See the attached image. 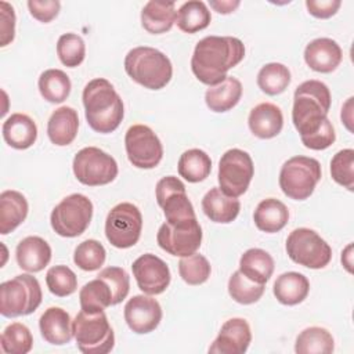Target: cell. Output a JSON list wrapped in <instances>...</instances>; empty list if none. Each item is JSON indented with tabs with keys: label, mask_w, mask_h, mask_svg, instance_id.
Returning <instances> with one entry per match:
<instances>
[{
	"label": "cell",
	"mask_w": 354,
	"mask_h": 354,
	"mask_svg": "<svg viewBox=\"0 0 354 354\" xmlns=\"http://www.w3.org/2000/svg\"><path fill=\"white\" fill-rule=\"evenodd\" d=\"M41 288L30 274H19L0 285V314L7 318L29 315L41 303Z\"/></svg>",
	"instance_id": "6"
},
{
	"label": "cell",
	"mask_w": 354,
	"mask_h": 354,
	"mask_svg": "<svg viewBox=\"0 0 354 354\" xmlns=\"http://www.w3.org/2000/svg\"><path fill=\"white\" fill-rule=\"evenodd\" d=\"M72 169L77 181L88 187L106 185L118 176L116 160L97 147L80 149L73 158Z\"/></svg>",
	"instance_id": "10"
},
{
	"label": "cell",
	"mask_w": 354,
	"mask_h": 354,
	"mask_svg": "<svg viewBox=\"0 0 354 354\" xmlns=\"http://www.w3.org/2000/svg\"><path fill=\"white\" fill-rule=\"evenodd\" d=\"M248 124L256 137L261 140L274 138L283 127V115L275 104L261 102L250 111Z\"/></svg>",
	"instance_id": "21"
},
{
	"label": "cell",
	"mask_w": 354,
	"mask_h": 354,
	"mask_svg": "<svg viewBox=\"0 0 354 354\" xmlns=\"http://www.w3.org/2000/svg\"><path fill=\"white\" fill-rule=\"evenodd\" d=\"M4 141L15 149L32 147L37 138V126L32 118L25 113H12L1 127Z\"/></svg>",
	"instance_id": "24"
},
{
	"label": "cell",
	"mask_w": 354,
	"mask_h": 354,
	"mask_svg": "<svg viewBox=\"0 0 354 354\" xmlns=\"http://www.w3.org/2000/svg\"><path fill=\"white\" fill-rule=\"evenodd\" d=\"M336 140L335 129L332 126V122L328 120L314 136L303 140L301 142L304 144L306 148L314 149V151H322L329 148Z\"/></svg>",
	"instance_id": "48"
},
{
	"label": "cell",
	"mask_w": 354,
	"mask_h": 354,
	"mask_svg": "<svg viewBox=\"0 0 354 354\" xmlns=\"http://www.w3.org/2000/svg\"><path fill=\"white\" fill-rule=\"evenodd\" d=\"M82 310L87 313L104 311L106 307L113 306L112 292L102 278H95L87 282L79 292Z\"/></svg>",
	"instance_id": "36"
},
{
	"label": "cell",
	"mask_w": 354,
	"mask_h": 354,
	"mask_svg": "<svg viewBox=\"0 0 354 354\" xmlns=\"http://www.w3.org/2000/svg\"><path fill=\"white\" fill-rule=\"evenodd\" d=\"M343 53L340 46L329 37H318L304 48V61L315 72L330 73L342 62Z\"/></svg>",
	"instance_id": "19"
},
{
	"label": "cell",
	"mask_w": 354,
	"mask_h": 354,
	"mask_svg": "<svg viewBox=\"0 0 354 354\" xmlns=\"http://www.w3.org/2000/svg\"><path fill=\"white\" fill-rule=\"evenodd\" d=\"M97 277L102 278L108 283V286L112 292L113 306L120 303L122 300H124L126 296L129 295L130 277L123 268H120V267H106V268L101 270Z\"/></svg>",
	"instance_id": "45"
},
{
	"label": "cell",
	"mask_w": 354,
	"mask_h": 354,
	"mask_svg": "<svg viewBox=\"0 0 354 354\" xmlns=\"http://www.w3.org/2000/svg\"><path fill=\"white\" fill-rule=\"evenodd\" d=\"M254 174V166L250 155L239 148L224 152L218 162L220 189L234 198L246 192Z\"/></svg>",
	"instance_id": "13"
},
{
	"label": "cell",
	"mask_w": 354,
	"mask_h": 354,
	"mask_svg": "<svg viewBox=\"0 0 354 354\" xmlns=\"http://www.w3.org/2000/svg\"><path fill=\"white\" fill-rule=\"evenodd\" d=\"M228 293L239 304H252L263 296L264 285L249 279L238 270L228 279Z\"/></svg>",
	"instance_id": "39"
},
{
	"label": "cell",
	"mask_w": 354,
	"mask_h": 354,
	"mask_svg": "<svg viewBox=\"0 0 354 354\" xmlns=\"http://www.w3.org/2000/svg\"><path fill=\"white\" fill-rule=\"evenodd\" d=\"M0 30H1V47H6L14 40L15 36V12L12 6L7 1L0 3Z\"/></svg>",
	"instance_id": "47"
},
{
	"label": "cell",
	"mask_w": 354,
	"mask_h": 354,
	"mask_svg": "<svg viewBox=\"0 0 354 354\" xmlns=\"http://www.w3.org/2000/svg\"><path fill=\"white\" fill-rule=\"evenodd\" d=\"M351 249H353V245L350 243L347 248H346V250L342 253V263H343V266L346 267V270L348 271V272H353V270H351Z\"/></svg>",
	"instance_id": "52"
},
{
	"label": "cell",
	"mask_w": 354,
	"mask_h": 354,
	"mask_svg": "<svg viewBox=\"0 0 354 354\" xmlns=\"http://www.w3.org/2000/svg\"><path fill=\"white\" fill-rule=\"evenodd\" d=\"M176 15L177 11L173 1L151 0L141 10V25L147 32L160 35L171 29Z\"/></svg>",
	"instance_id": "27"
},
{
	"label": "cell",
	"mask_w": 354,
	"mask_h": 354,
	"mask_svg": "<svg viewBox=\"0 0 354 354\" xmlns=\"http://www.w3.org/2000/svg\"><path fill=\"white\" fill-rule=\"evenodd\" d=\"M212 21L207 6L201 0H189L181 4L176 15V24L185 33H195L206 29Z\"/></svg>",
	"instance_id": "34"
},
{
	"label": "cell",
	"mask_w": 354,
	"mask_h": 354,
	"mask_svg": "<svg viewBox=\"0 0 354 354\" xmlns=\"http://www.w3.org/2000/svg\"><path fill=\"white\" fill-rule=\"evenodd\" d=\"M126 73L149 90L163 88L173 76L170 59L159 50L148 46L131 48L124 58Z\"/></svg>",
	"instance_id": "4"
},
{
	"label": "cell",
	"mask_w": 354,
	"mask_h": 354,
	"mask_svg": "<svg viewBox=\"0 0 354 354\" xmlns=\"http://www.w3.org/2000/svg\"><path fill=\"white\" fill-rule=\"evenodd\" d=\"M252 342L250 326L243 318L227 319L209 347L212 354H243Z\"/></svg>",
	"instance_id": "18"
},
{
	"label": "cell",
	"mask_w": 354,
	"mask_h": 354,
	"mask_svg": "<svg viewBox=\"0 0 354 354\" xmlns=\"http://www.w3.org/2000/svg\"><path fill=\"white\" fill-rule=\"evenodd\" d=\"M245 57L242 40L232 36H206L195 46L191 69L195 77L207 86H214L227 77V72Z\"/></svg>",
	"instance_id": "1"
},
{
	"label": "cell",
	"mask_w": 354,
	"mask_h": 354,
	"mask_svg": "<svg viewBox=\"0 0 354 354\" xmlns=\"http://www.w3.org/2000/svg\"><path fill=\"white\" fill-rule=\"evenodd\" d=\"M137 286L145 295L163 293L170 283V270L167 264L152 253H145L136 259L131 266Z\"/></svg>",
	"instance_id": "16"
},
{
	"label": "cell",
	"mask_w": 354,
	"mask_h": 354,
	"mask_svg": "<svg viewBox=\"0 0 354 354\" xmlns=\"http://www.w3.org/2000/svg\"><path fill=\"white\" fill-rule=\"evenodd\" d=\"M126 153L138 169H153L163 158V147L153 130L145 124H133L124 136Z\"/></svg>",
	"instance_id": "14"
},
{
	"label": "cell",
	"mask_w": 354,
	"mask_h": 354,
	"mask_svg": "<svg viewBox=\"0 0 354 354\" xmlns=\"http://www.w3.org/2000/svg\"><path fill=\"white\" fill-rule=\"evenodd\" d=\"M29 205L26 198L14 189L0 194V234L7 235L22 224L28 216Z\"/></svg>",
	"instance_id": "26"
},
{
	"label": "cell",
	"mask_w": 354,
	"mask_h": 354,
	"mask_svg": "<svg viewBox=\"0 0 354 354\" xmlns=\"http://www.w3.org/2000/svg\"><path fill=\"white\" fill-rule=\"evenodd\" d=\"M241 1H231V0H218V1H210V7L217 11L218 14H230L235 8H238Z\"/></svg>",
	"instance_id": "50"
},
{
	"label": "cell",
	"mask_w": 354,
	"mask_h": 354,
	"mask_svg": "<svg viewBox=\"0 0 354 354\" xmlns=\"http://www.w3.org/2000/svg\"><path fill=\"white\" fill-rule=\"evenodd\" d=\"M39 328L43 339L54 346H64L73 337L71 315L61 307L47 308L39 319Z\"/></svg>",
	"instance_id": "20"
},
{
	"label": "cell",
	"mask_w": 354,
	"mask_h": 354,
	"mask_svg": "<svg viewBox=\"0 0 354 354\" xmlns=\"http://www.w3.org/2000/svg\"><path fill=\"white\" fill-rule=\"evenodd\" d=\"M286 253L299 266L319 270L329 264L332 259L330 246L310 228H296L286 239Z\"/></svg>",
	"instance_id": "9"
},
{
	"label": "cell",
	"mask_w": 354,
	"mask_h": 354,
	"mask_svg": "<svg viewBox=\"0 0 354 354\" xmlns=\"http://www.w3.org/2000/svg\"><path fill=\"white\" fill-rule=\"evenodd\" d=\"M330 91L319 80H306L295 90L292 122L300 134V140L314 136L329 119Z\"/></svg>",
	"instance_id": "3"
},
{
	"label": "cell",
	"mask_w": 354,
	"mask_h": 354,
	"mask_svg": "<svg viewBox=\"0 0 354 354\" xmlns=\"http://www.w3.org/2000/svg\"><path fill=\"white\" fill-rule=\"evenodd\" d=\"M351 102H353V97H350L347 100V102L344 104V106L342 108V122L346 124V127L351 131Z\"/></svg>",
	"instance_id": "51"
},
{
	"label": "cell",
	"mask_w": 354,
	"mask_h": 354,
	"mask_svg": "<svg viewBox=\"0 0 354 354\" xmlns=\"http://www.w3.org/2000/svg\"><path fill=\"white\" fill-rule=\"evenodd\" d=\"M142 231V216L138 207L130 202L113 206L105 220V236L118 249L134 246Z\"/></svg>",
	"instance_id": "11"
},
{
	"label": "cell",
	"mask_w": 354,
	"mask_h": 354,
	"mask_svg": "<svg viewBox=\"0 0 354 354\" xmlns=\"http://www.w3.org/2000/svg\"><path fill=\"white\" fill-rule=\"evenodd\" d=\"M15 257L18 266L28 272H39L51 260V248L40 236L24 238L15 249Z\"/></svg>",
	"instance_id": "22"
},
{
	"label": "cell",
	"mask_w": 354,
	"mask_h": 354,
	"mask_svg": "<svg viewBox=\"0 0 354 354\" xmlns=\"http://www.w3.org/2000/svg\"><path fill=\"white\" fill-rule=\"evenodd\" d=\"M156 202L163 209L166 223L184 225L196 220L191 201L187 196L184 183L174 176L160 178L155 188Z\"/></svg>",
	"instance_id": "12"
},
{
	"label": "cell",
	"mask_w": 354,
	"mask_h": 354,
	"mask_svg": "<svg viewBox=\"0 0 354 354\" xmlns=\"http://www.w3.org/2000/svg\"><path fill=\"white\" fill-rule=\"evenodd\" d=\"M46 283L48 290L58 297H66L77 289L76 274L66 266H54L48 268Z\"/></svg>",
	"instance_id": "43"
},
{
	"label": "cell",
	"mask_w": 354,
	"mask_h": 354,
	"mask_svg": "<svg viewBox=\"0 0 354 354\" xmlns=\"http://www.w3.org/2000/svg\"><path fill=\"white\" fill-rule=\"evenodd\" d=\"M239 271L257 283H266L274 272V259L263 249H248L239 260Z\"/></svg>",
	"instance_id": "31"
},
{
	"label": "cell",
	"mask_w": 354,
	"mask_h": 354,
	"mask_svg": "<svg viewBox=\"0 0 354 354\" xmlns=\"http://www.w3.org/2000/svg\"><path fill=\"white\" fill-rule=\"evenodd\" d=\"M340 6H342L340 0H307L306 1V7L308 12L313 17L321 18V19H326L335 15Z\"/></svg>",
	"instance_id": "49"
},
{
	"label": "cell",
	"mask_w": 354,
	"mask_h": 354,
	"mask_svg": "<svg viewBox=\"0 0 354 354\" xmlns=\"http://www.w3.org/2000/svg\"><path fill=\"white\" fill-rule=\"evenodd\" d=\"M272 290L281 304L296 306L307 297L310 292V282L303 274L289 271L277 278Z\"/></svg>",
	"instance_id": "29"
},
{
	"label": "cell",
	"mask_w": 354,
	"mask_h": 354,
	"mask_svg": "<svg viewBox=\"0 0 354 354\" xmlns=\"http://www.w3.org/2000/svg\"><path fill=\"white\" fill-rule=\"evenodd\" d=\"M178 272L188 285H201L209 279L212 267L205 256L195 252L194 254L181 257L178 261Z\"/></svg>",
	"instance_id": "41"
},
{
	"label": "cell",
	"mask_w": 354,
	"mask_h": 354,
	"mask_svg": "<svg viewBox=\"0 0 354 354\" xmlns=\"http://www.w3.org/2000/svg\"><path fill=\"white\" fill-rule=\"evenodd\" d=\"M156 241L160 249L166 253L185 257L194 254L199 249L202 242V228L198 220L184 225L163 223L158 230Z\"/></svg>",
	"instance_id": "15"
},
{
	"label": "cell",
	"mask_w": 354,
	"mask_h": 354,
	"mask_svg": "<svg viewBox=\"0 0 354 354\" xmlns=\"http://www.w3.org/2000/svg\"><path fill=\"white\" fill-rule=\"evenodd\" d=\"M79 116L71 106H59L55 109L47 123V136L50 141L58 147L69 145L77 136Z\"/></svg>",
	"instance_id": "25"
},
{
	"label": "cell",
	"mask_w": 354,
	"mask_h": 354,
	"mask_svg": "<svg viewBox=\"0 0 354 354\" xmlns=\"http://www.w3.org/2000/svg\"><path fill=\"white\" fill-rule=\"evenodd\" d=\"M93 217V203L82 194H72L64 198L51 212L50 223L55 234L64 238L82 235Z\"/></svg>",
	"instance_id": "8"
},
{
	"label": "cell",
	"mask_w": 354,
	"mask_h": 354,
	"mask_svg": "<svg viewBox=\"0 0 354 354\" xmlns=\"http://www.w3.org/2000/svg\"><path fill=\"white\" fill-rule=\"evenodd\" d=\"M335 348V340L330 332L321 326L303 329L295 343L297 354H330Z\"/></svg>",
	"instance_id": "33"
},
{
	"label": "cell",
	"mask_w": 354,
	"mask_h": 354,
	"mask_svg": "<svg viewBox=\"0 0 354 354\" xmlns=\"http://www.w3.org/2000/svg\"><path fill=\"white\" fill-rule=\"evenodd\" d=\"M124 321L134 333H149L162 321V307L149 295L133 296L124 306Z\"/></svg>",
	"instance_id": "17"
},
{
	"label": "cell",
	"mask_w": 354,
	"mask_h": 354,
	"mask_svg": "<svg viewBox=\"0 0 354 354\" xmlns=\"http://www.w3.org/2000/svg\"><path fill=\"white\" fill-rule=\"evenodd\" d=\"M106 257L105 248L101 242L95 239H86L80 242L73 253L75 264L83 271H95L98 270Z\"/></svg>",
	"instance_id": "40"
},
{
	"label": "cell",
	"mask_w": 354,
	"mask_h": 354,
	"mask_svg": "<svg viewBox=\"0 0 354 354\" xmlns=\"http://www.w3.org/2000/svg\"><path fill=\"white\" fill-rule=\"evenodd\" d=\"M242 97V84L236 77L227 76L223 82L209 86L205 93V102L213 112H227L232 109Z\"/></svg>",
	"instance_id": "28"
},
{
	"label": "cell",
	"mask_w": 354,
	"mask_h": 354,
	"mask_svg": "<svg viewBox=\"0 0 354 354\" xmlns=\"http://www.w3.org/2000/svg\"><path fill=\"white\" fill-rule=\"evenodd\" d=\"M321 165L308 156H293L288 159L279 171V187L282 192L295 201L307 199L321 180Z\"/></svg>",
	"instance_id": "7"
},
{
	"label": "cell",
	"mask_w": 354,
	"mask_h": 354,
	"mask_svg": "<svg viewBox=\"0 0 354 354\" xmlns=\"http://www.w3.org/2000/svg\"><path fill=\"white\" fill-rule=\"evenodd\" d=\"M57 54L65 66L76 68L86 57L84 40L76 33H64L57 41Z\"/></svg>",
	"instance_id": "42"
},
{
	"label": "cell",
	"mask_w": 354,
	"mask_h": 354,
	"mask_svg": "<svg viewBox=\"0 0 354 354\" xmlns=\"http://www.w3.org/2000/svg\"><path fill=\"white\" fill-rule=\"evenodd\" d=\"M33 337L29 328L21 322L7 325L1 333V350L7 354H26L32 350Z\"/></svg>",
	"instance_id": "38"
},
{
	"label": "cell",
	"mask_w": 354,
	"mask_h": 354,
	"mask_svg": "<svg viewBox=\"0 0 354 354\" xmlns=\"http://www.w3.org/2000/svg\"><path fill=\"white\" fill-rule=\"evenodd\" d=\"M178 174L188 183H199L209 177L212 171L210 156L198 148L188 149L178 159Z\"/></svg>",
	"instance_id": "32"
},
{
	"label": "cell",
	"mask_w": 354,
	"mask_h": 354,
	"mask_svg": "<svg viewBox=\"0 0 354 354\" xmlns=\"http://www.w3.org/2000/svg\"><path fill=\"white\" fill-rule=\"evenodd\" d=\"M253 220L260 231L274 234L288 224L289 210L283 202L275 198H267L257 205L253 213Z\"/></svg>",
	"instance_id": "30"
},
{
	"label": "cell",
	"mask_w": 354,
	"mask_h": 354,
	"mask_svg": "<svg viewBox=\"0 0 354 354\" xmlns=\"http://www.w3.org/2000/svg\"><path fill=\"white\" fill-rule=\"evenodd\" d=\"M290 83V71L279 62L266 64L257 73V86L268 95L283 93Z\"/></svg>",
	"instance_id": "37"
},
{
	"label": "cell",
	"mask_w": 354,
	"mask_h": 354,
	"mask_svg": "<svg viewBox=\"0 0 354 354\" xmlns=\"http://www.w3.org/2000/svg\"><path fill=\"white\" fill-rule=\"evenodd\" d=\"M77 348L84 354H106L115 346L113 329L104 311L80 310L72 321Z\"/></svg>",
	"instance_id": "5"
},
{
	"label": "cell",
	"mask_w": 354,
	"mask_h": 354,
	"mask_svg": "<svg viewBox=\"0 0 354 354\" xmlns=\"http://www.w3.org/2000/svg\"><path fill=\"white\" fill-rule=\"evenodd\" d=\"M28 8L35 19L47 24L58 15L61 3L57 0H29Z\"/></svg>",
	"instance_id": "46"
},
{
	"label": "cell",
	"mask_w": 354,
	"mask_h": 354,
	"mask_svg": "<svg viewBox=\"0 0 354 354\" xmlns=\"http://www.w3.org/2000/svg\"><path fill=\"white\" fill-rule=\"evenodd\" d=\"M37 84L41 97L51 104H59L65 101L72 88L69 76L61 69L44 71L40 75Z\"/></svg>",
	"instance_id": "35"
},
{
	"label": "cell",
	"mask_w": 354,
	"mask_h": 354,
	"mask_svg": "<svg viewBox=\"0 0 354 354\" xmlns=\"http://www.w3.org/2000/svg\"><path fill=\"white\" fill-rule=\"evenodd\" d=\"M84 116L88 126L102 134L115 131L123 120L124 108L120 95L104 77L90 80L83 88Z\"/></svg>",
	"instance_id": "2"
},
{
	"label": "cell",
	"mask_w": 354,
	"mask_h": 354,
	"mask_svg": "<svg viewBox=\"0 0 354 354\" xmlns=\"http://www.w3.org/2000/svg\"><path fill=\"white\" fill-rule=\"evenodd\" d=\"M330 176L348 191L354 189V151L351 148L336 152L330 160Z\"/></svg>",
	"instance_id": "44"
},
{
	"label": "cell",
	"mask_w": 354,
	"mask_h": 354,
	"mask_svg": "<svg viewBox=\"0 0 354 354\" xmlns=\"http://www.w3.org/2000/svg\"><path fill=\"white\" fill-rule=\"evenodd\" d=\"M202 210L214 223L228 224L236 218L241 203L236 198L224 194L220 187L207 191L202 199Z\"/></svg>",
	"instance_id": "23"
}]
</instances>
